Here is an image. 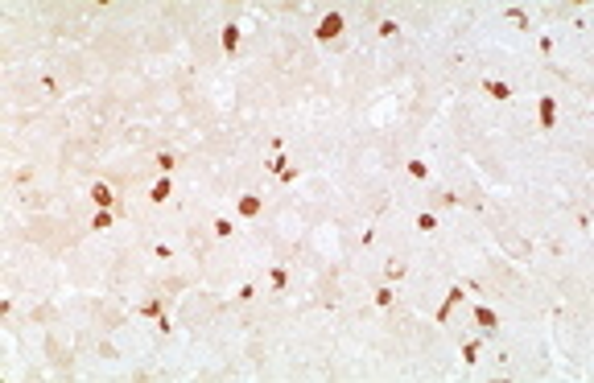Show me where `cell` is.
I'll list each match as a JSON object with an SVG mask.
<instances>
[{
	"mask_svg": "<svg viewBox=\"0 0 594 383\" xmlns=\"http://www.w3.org/2000/svg\"><path fill=\"white\" fill-rule=\"evenodd\" d=\"M343 33V13H330V17H322V25H318V37L322 42H330V37H339Z\"/></svg>",
	"mask_w": 594,
	"mask_h": 383,
	"instance_id": "1",
	"label": "cell"
},
{
	"mask_svg": "<svg viewBox=\"0 0 594 383\" xmlns=\"http://www.w3.org/2000/svg\"><path fill=\"white\" fill-rule=\"evenodd\" d=\"M260 206H264V202H260V194H244V198H239V218H256V214H260Z\"/></svg>",
	"mask_w": 594,
	"mask_h": 383,
	"instance_id": "2",
	"label": "cell"
},
{
	"mask_svg": "<svg viewBox=\"0 0 594 383\" xmlns=\"http://www.w3.org/2000/svg\"><path fill=\"white\" fill-rule=\"evenodd\" d=\"M553 115H557V99L541 95V128H553Z\"/></svg>",
	"mask_w": 594,
	"mask_h": 383,
	"instance_id": "3",
	"label": "cell"
},
{
	"mask_svg": "<svg viewBox=\"0 0 594 383\" xmlns=\"http://www.w3.org/2000/svg\"><path fill=\"white\" fill-rule=\"evenodd\" d=\"M91 202H95V206H103V210H107V206H112V202H116V194H112V190H107V186H103V182H95V186H91Z\"/></svg>",
	"mask_w": 594,
	"mask_h": 383,
	"instance_id": "4",
	"label": "cell"
},
{
	"mask_svg": "<svg viewBox=\"0 0 594 383\" xmlns=\"http://www.w3.org/2000/svg\"><path fill=\"white\" fill-rule=\"evenodd\" d=\"M475 321H479L487 334H495V330H499V317H495L491 309H475Z\"/></svg>",
	"mask_w": 594,
	"mask_h": 383,
	"instance_id": "5",
	"label": "cell"
},
{
	"mask_svg": "<svg viewBox=\"0 0 594 383\" xmlns=\"http://www.w3.org/2000/svg\"><path fill=\"white\" fill-rule=\"evenodd\" d=\"M170 194H174V186H170V177H161V182H157L153 190H148V198H153V202H165Z\"/></svg>",
	"mask_w": 594,
	"mask_h": 383,
	"instance_id": "6",
	"label": "cell"
},
{
	"mask_svg": "<svg viewBox=\"0 0 594 383\" xmlns=\"http://www.w3.org/2000/svg\"><path fill=\"white\" fill-rule=\"evenodd\" d=\"M487 95H491V99H499V103H504V99H512V91H508V83H495V78L487 83Z\"/></svg>",
	"mask_w": 594,
	"mask_h": 383,
	"instance_id": "7",
	"label": "cell"
},
{
	"mask_svg": "<svg viewBox=\"0 0 594 383\" xmlns=\"http://www.w3.org/2000/svg\"><path fill=\"white\" fill-rule=\"evenodd\" d=\"M409 173H413L417 182H429V165H425V161H409Z\"/></svg>",
	"mask_w": 594,
	"mask_h": 383,
	"instance_id": "8",
	"label": "cell"
},
{
	"mask_svg": "<svg viewBox=\"0 0 594 383\" xmlns=\"http://www.w3.org/2000/svg\"><path fill=\"white\" fill-rule=\"evenodd\" d=\"M223 46H227V50H235V46H239V29H235V25H227V29H223Z\"/></svg>",
	"mask_w": 594,
	"mask_h": 383,
	"instance_id": "9",
	"label": "cell"
},
{
	"mask_svg": "<svg viewBox=\"0 0 594 383\" xmlns=\"http://www.w3.org/2000/svg\"><path fill=\"white\" fill-rule=\"evenodd\" d=\"M157 165H161V173H170V169L178 165V157H174V153H157Z\"/></svg>",
	"mask_w": 594,
	"mask_h": 383,
	"instance_id": "10",
	"label": "cell"
},
{
	"mask_svg": "<svg viewBox=\"0 0 594 383\" xmlns=\"http://www.w3.org/2000/svg\"><path fill=\"white\" fill-rule=\"evenodd\" d=\"M231 231H235V227H231V218H215V235H219V239H227Z\"/></svg>",
	"mask_w": 594,
	"mask_h": 383,
	"instance_id": "11",
	"label": "cell"
},
{
	"mask_svg": "<svg viewBox=\"0 0 594 383\" xmlns=\"http://www.w3.org/2000/svg\"><path fill=\"white\" fill-rule=\"evenodd\" d=\"M376 301H380V305H384V309H388V305H392V301H396V293H392V289H376Z\"/></svg>",
	"mask_w": 594,
	"mask_h": 383,
	"instance_id": "12",
	"label": "cell"
},
{
	"mask_svg": "<svg viewBox=\"0 0 594 383\" xmlns=\"http://www.w3.org/2000/svg\"><path fill=\"white\" fill-rule=\"evenodd\" d=\"M417 227H421V231H433L437 218H433V214H417Z\"/></svg>",
	"mask_w": 594,
	"mask_h": 383,
	"instance_id": "13",
	"label": "cell"
},
{
	"mask_svg": "<svg viewBox=\"0 0 594 383\" xmlns=\"http://www.w3.org/2000/svg\"><path fill=\"white\" fill-rule=\"evenodd\" d=\"M285 161H289V157H272V161H268V169H272V173H285V169H289Z\"/></svg>",
	"mask_w": 594,
	"mask_h": 383,
	"instance_id": "14",
	"label": "cell"
},
{
	"mask_svg": "<svg viewBox=\"0 0 594 383\" xmlns=\"http://www.w3.org/2000/svg\"><path fill=\"white\" fill-rule=\"evenodd\" d=\"M91 227H99V231H103V227H112V214H107V210H103V214H95V218H91Z\"/></svg>",
	"mask_w": 594,
	"mask_h": 383,
	"instance_id": "15",
	"label": "cell"
},
{
	"mask_svg": "<svg viewBox=\"0 0 594 383\" xmlns=\"http://www.w3.org/2000/svg\"><path fill=\"white\" fill-rule=\"evenodd\" d=\"M235 297H239V301H252V297H256V285H239V293H235Z\"/></svg>",
	"mask_w": 594,
	"mask_h": 383,
	"instance_id": "16",
	"label": "cell"
},
{
	"mask_svg": "<svg viewBox=\"0 0 594 383\" xmlns=\"http://www.w3.org/2000/svg\"><path fill=\"white\" fill-rule=\"evenodd\" d=\"M462 354H467V362H475V358H479V342H467V346H462Z\"/></svg>",
	"mask_w": 594,
	"mask_h": 383,
	"instance_id": "17",
	"label": "cell"
},
{
	"mask_svg": "<svg viewBox=\"0 0 594 383\" xmlns=\"http://www.w3.org/2000/svg\"><path fill=\"white\" fill-rule=\"evenodd\" d=\"M384 272H388V276H392V280H400V276H404V264H388V268H384Z\"/></svg>",
	"mask_w": 594,
	"mask_h": 383,
	"instance_id": "18",
	"label": "cell"
}]
</instances>
